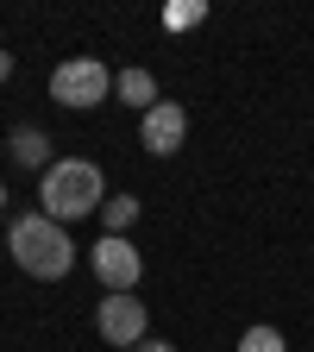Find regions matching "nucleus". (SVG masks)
<instances>
[{"label": "nucleus", "mask_w": 314, "mask_h": 352, "mask_svg": "<svg viewBox=\"0 0 314 352\" xmlns=\"http://www.w3.org/2000/svg\"><path fill=\"white\" fill-rule=\"evenodd\" d=\"M7 252L25 277L38 283H57L69 277V264H76V245H69V227H57L51 214H13V233H7Z\"/></svg>", "instance_id": "nucleus-1"}, {"label": "nucleus", "mask_w": 314, "mask_h": 352, "mask_svg": "<svg viewBox=\"0 0 314 352\" xmlns=\"http://www.w3.org/2000/svg\"><path fill=\"white\" fill-rule=\"evenodd\" d=\"M107 189H101V170L88 164V157H63L44 170V183H38V214H51L57 227H69V220L82 214H101Z\"/></svg>", "instance_id": "nucleus-2"}, {"label": "nucleus", "mask_w": 314, "mask_h": 352, "mask_svg": "<svg viewBox=\"0 0 314 352\" xmlns=\"http://www.w3.org/2000/svg\"><path fill=\"white\" fill-rule=\"evenodd\" d=\"M113 95V69L101 63V57H69V63H57L51 69V101L57 107H101Z\"/></svg>", "instance_id": "nucleus-3"}, {"label": "nucleus", "mask_w": 314, "mask_h": 352, "mask_svg": "<svg viewBox=\"0 0 314 352\" xmlns=\"http://www.w3.org/2000/svg\"><path fill=\"white\" fill-rule=\"evenodd\" d=\"M88 264H95V277L107 283V296H132V283H139V245L120 239V233H101V245L88 252Z\"/></svg>", "instance_id": "nucleus-4"}, {"label": "nucleus", "mask_w": 314, "mask_h": 352, "mask_svg": "<svg viewBox=\"0 0 314 352\" xmlns=\"http://www.w3.org/2000/svg\"><path fill=\"white\" fill-rule=\"evenodd\" d=\"M95 327H101L107 346H139V340H145V302H139V296H101Z\"/></svg>", "instance_id": "nucleus-5"}, {"label": "nucleus", "mask_w": 314, "mask_h": 352, "mask_svg": "<svg viewBox=\"0 0 314 352\" xmlns=\"http://www.w3.org/2000/svg\"><path fill=\"white\" fill-rule=\"evenodd\" d=\"M139 139H145V151H151V157L183 151V139H189V113L176 107V101H157V107L139 120Z\"/></svg>", "instance_id": "nucleus-6"}, {"label": "nucleus", "mask_w": 314, "mask_h": 352, "mask_svg": "<svg viewBox=\"0 0 314 352\" xmlns=\"http://www.w3.org/2000/svg\"><path fill=\"white\" fill-rule=\"evenodd\" d=\"M7 151H13V164H25V170H51V139H44L38 126H13Z\"/></svg>", "instance_id": "nucleus-7"}, {"label": "nucleus", "mask_w": 314, "mask_h": 352, "mask_svg": "<svg viewBox=\"0 0 314 352\" xmlns=\"http://www.w3.org/2000/svg\"><path fill=\"white\" fill-rule=\"evenodd\" d=\"M113 95H120L126 107L151 113V107H157V82H151V69H120V76H113Z\"/></svg>", "instance_id": "nucleus-8"}, {"label": "nucleus", "mask_w": 314, "mask_h": 352, "mask_svg": "<svg viewBox=\"0 0 314 352\" xmlns=\"http://www.w3.org/2000/svg\"><path fill=\"white\" fill-rule=\"evenodd\" d=\"M132 220H139V195H113V201H101V227H107V233L126 239Z\"/></svg>", "instance_id": "nucleus-9"}, {"label": "nucleus", "mask_w": 314, "mask_h": 352, "mask_svg": "<svg viewBox=\"0 0 314 352\" xmlns=\"http://www.w3.org/2000/svg\"><path fill=\"white\" fill-rule=\"evenodd\" d=\"M239 352H289V346H283L277 327H245L239 333Z\"/></svg>", "instance_id": "nucleus-10"}, {"label": "nucleus", "mask_w": 314, "mask_h": 352, "mask_svg": "<svg viewBox=\"0 0 314 352\" xmlns=\"http://www.w3.org/2000/svg\"><path fill=\"white\" fill-rule=\"evenodd\" d=\"M139 352H176L170 340H139Z\"/></svg>", "instance_id": "nucleus-11"}, {"label": "nucleus", "mask_w": 314, "mask_h": 352, "mask_svg": "<svg viewBox=\"0 0 314 352\" xmlns=\"http://www.w3.org/2000/svg\"><path fill=\"white\" fill-rule=\"evenodd\" d=\"M13 76V51H0V82H7Z\"/></svg>", "instance_id": "nucleus-12"}, {"label": "nucleus", "mask_w": 314, "mask_h": 352, "mask_svg": "<svg viewBox=\"0 0 314 352\" xmlns=\"http://www.w3.org/2000/svg\"><path fill=\"white\" fill-rule=\"evenodd\" d=\"M0 208H7V189H0Z\"/></svg>", "instance_id": "nucleus-13"}]
</instances>
